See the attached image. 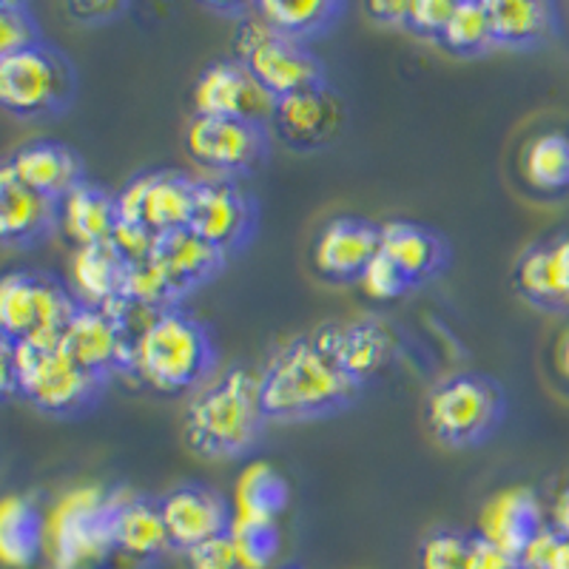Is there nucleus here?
Masks as SVG:
<instances>
[{
    "mask_svg": "<svg viewBox=\"0 0 569 569\" xmlns=\"http://www.w3.org/2000/svg\"><path fill=\"white\" fill-rule=\"evenodd\" d=\"M262 425V379L237 365L188 401L182 433L186 445L202 459H233L257 445Z\"/></svg>",
    "mask_w": 569,
    "mask_h": 569,
    "instance_id": "2",
    "label": "nucleus"
},
{
    "mask_svg": "<svg viewBox=\"0 0 569 569\" xmlns=\"http://www.w3.org/2000/svg\"><path fill=\"white\" fill-rule=\"evenodd\" d=\"M441 40H445L447 49H453L459 54H476L485 52L487 46H496L492 43L487 0H461V3H456V12L447 23Z\"/></svg>",
    "mask_w": 569,
    "mask_h": 569,
    "instance_id": "34",
    "label": "nucleus"
},
{
    "mask_svg": "<svg viewBox=\"0 0 569 569\" xmlns=\"http://www.w3.org/2000/svg\"><path fill=\"white\" fill-rule=\"evenodd\" d=\"M382 248L379 226L362 217H337L319 231L313 262L330 279H356L373 262Z\"/></svg>",
    "mask_w": 569,
    "mask_h": 569,
    "instance_id": "18",
    "label": "nucleus"
},
{
    "mask_svg": "<svg viewBox=\"0 0 569 569\" xmlns=\"http://www.w3.org/2000/svg\"><path fill=\"white\" fill-rule=\"evenodd\" d=\"M345 123V103L325 83L284 94L277 103L273 126L284 142L297 149H317L333 140Z\"/></svg>",
    "mask_w": 569,
    "mask_h": 569,
    "instance_id": "16",
    "label": "nucleus"
},
{
    "mask_svg": "<svg viewBox=\"0 0 569 569\" xmlns=\"http://www.w3.org/2000/svg\"><path fill=\"white\" fill-rule=\"evenodd\" d=\"M558 362H561L563 376H567V379H569V333H567V337H563V342H561V356H558Z\"/></svg>",
    "mask_w": 569,
    "mask_h": 569,
    "instance_id": "47",
    "label": "nucleus"
},
{
    "mask_svg": "<svg viewBox=\"0 0 569 569\" xmlns=\"http://www.w3.org/2000/svg\"><path fill=\"white\" fill-rule=\"evenodd\" d=\"M231 541L237 547L242 569H271L279 556V527L277 521H231Z\"/></svg>",
    "mask_w": 569,
    "mask_h": 569,
    "instance_id": "35",
    "label": "nucleus"
},
{
    "mask_svg": "<svg viewBox=\"0 0 569 569\" xmlns=\"http://www.w3.org/2000/svg\"><path fill=\"white\" fill-rule=\"evenodd\" d=\"M370 18H376L379 23H396V27H408V14H410V0H376L368 7Z\"/></svg>",
    "mask_w": 569,
    "mask_h": 569,
    "instance_id": "44",
    "label": "nucleus"
},
{
    "mask_svg": "<svg viewBox=\"0 0 569 569\" xmlns=\"http://www.w3.org/2000/svg\"><path fill=\"white\" fill-rule=\"evenodd\" d=\"M194 191L197 180L180 171H149V174L134 177L117 194V213L120 220L142 222L157 237H162V233L188 228Z\"/></svg>",
    "mask_w": 569,
    "mask_h": 569,
    "instance_id": "12",
    "label": "nucleus"
},
{
    "mask_svg": "<svg viewBox=\"0 0 569 569\" xmlns=\"http://www.w3.org/2000/svg\"><path fill=\"white\" fill-rule=\"evenodd\" d=\"M186 149L217 174H246L266 160L268 126L194 114L186 129Z\"/></svg>",
    "mask_w": 569,
    "mask_h": 569,
    "instance_id": "11",
    "label": "nucleus"
},
{
    "mask_svg": "<svg viewBox=\"0 0 569 569\" xmlns=\"http://www.w3.org/2000/svg\"><path fill=\"white\" fill-rule=\"evenodd\" d=\"M74 94V71L49 43L0 54V103L18 117L54 114Z\"/></svg>",
    "mask_w": 569,
    "mask_h": 569,
    "instance_id": "8",
    "label": "nucleus"
},
{
    "mask_svg": "<svg viewBox=\"0 0 569 569\" xmlns=\"http://www.w3.org/2000/svg\"><path fill=\"white\" fill-rule=\"evenodd\" d=\"M253 208L248 197L233 182L220 180H197L194 208L188 228L206 237L220 251H237L251 237Z\"/></svg>",
    "mask_w": 569,
    "mask_h": 569,
    "instance_id": "14",
    "label": "nucleus"
},
{
    "mask_svg": "<svg viewBox=\"0 0 569 569\" xmlns=\"http://www.w3.org/2000/svg\"><path fill=\"white\" fill-rule=\"evenodd\" d=\"M60 345L80 368L100 379H106L111 370H129L131 337L111 308L78 305V311L71 313L60 337Z\"/></svg>",
    "mask_w": 569,
    "mask_h": 569,
    "instance_id": "13",
    "label": "nucleus"
},
{
    "mask_svg": "<svg viewBox=\"0 0 569 569\" xmlns=\"http://www.w3.org/2000/svg\"><path fill=\"white\" fill-rule=\"evenodd\" d=\"M472 536L456 530H439L427 536L419 547V569H467Z\"/></svg>",
    "mask_w": 569,
    "mask_h": 569,
    "instance_id": "36",
    "label": "nucleus"
},
{
    "mask_svg": "<svg viewBox=\"0 0 569 569\" xmlns=\"http://www.w3.org/2000/svg\"><path fill=\"white\" fill-rule=\"evenodd\" d=\"M521 563L525 569H569V538L550 525L530 543Z\"/></svg>",
    "mask_w": 569,
    "mask_h": 569,
    "instance_id": "40",
    "label": "nucleus"
},
{
    "mask_svg": "<svg viewBox=\"0 0 569 569\" xmlns=\"http://www.w3.org/2000/svg\"><path fill=\"white\" fill-rule=\"evenodd\" d=\"M266 419L302 421L350 405L362 385L353 382L333 350V325L297 337L277 350L259 373Z\"/></svg>",
    "mask_w": 569,
    "mask_h": 569,
    "instance_id": "1",
    "label": "nucleus"
},
{
    "mask_svg": "<svg viewBox=\"0 0 569 569\" xmlns=\"http://www.w3.org/2000/svg\"><path fill=\"white\" fill-rule=\"evenodd\" d=\"M186 561L188 569H242L231 532H222V536L197 543L194 550L186 552Z\"/></svg>",
    "mask_w": 569,
    "mask_h": 569,
    "instance_id": "41",
    "label": "nucleus"
},
{
    "mask_svg": "<svg viewBox=\"0 0 569 569\" xmlns=\"http://www.w3.org/2000/svg\"><path fill=\"white\" fill-rule=\"evenodd\" d=\"M120 9H123L120 3H74V7H69V12L89 23V20H103L109 14H117Z\"/></svg>",
    "mask_w": 569,
    "mask_h": 569,
    "instance_id": "45",
    "label": "nucleus"
},
{
    "mask_svg": "<svg viewBox=\"0 0 569 569\" xmlns=\"http://www.w3.org/2000/svg\"><path fill=\"white\" fill-rule=\"evenodd\" d=\"M516 279L532 302L569 308V237L530 248L518 262Z\"/></svg>",
    "mask_w": 569,
    "mask_h": 569,
    "instance_id": "26",
    "label": "nucleus"
},
{
    "mask_svg": "<svg viewBox=\"0 0 569 569\" xmlns=\"http://www.w3.org/2000/svg\"><path fill=\"white\" fill-rule=\"evenodd\" d=\"M467 569H525V563H521L518 556H512V552L501 550V547L487 541V538L472 536Z\"/></svg>",
    "mask_w": 569,
    "mask_h": 569,
    "instance_id": "43",
    "label": "nucleus"
},
{
    "mask_svg": "<svg viewBox=\"0 0 569 569\" xmlns=\"http://www.w3.org/2000/svg\"><path fill=\"white\" fill-rule=\"evenodd\" d=\"M382 231V248L379 251L405 271L410 282H421L441 271L447 257L445 240L433 228L416 226L408 220H390L379 226Z\"/></svg>",
    "mask_w": 569,
    "mask_h": 569,
    "instance_id": "25",
    "label": "nucleus"
},
{
    "mask_svg": "<svg viewBox=\"0 0 569 569\" xmlns=\"http://www.w3.org/2000/svg\"><path fill=\"white\" fill-rule=\"evenodd\" d=\"M7 169L12 171L18 182L58 202L78 182H83V162H80L78 151L49 140L29 142V146L14 151L7 160Z\"/></svg>",
    "mask_w": 569,
    "mask_h": 569,
    "instance_id": "19",
    "label": "nucleus"
},
{
    "mask_svg": "<svg viewBox=\"0 0 569 569\" xmlns=\"http://www.w3.org/2000/svg\"><path fill=\"white\" fill-rule=\"evenodd\" d=\"M291 487L268 461H251L233 487V518L242 521H277L288 507Z\"/></svg>",
    "mask_w": 569,
    "mask_h": 569,
    "instance_id": "30",
    "label": "nucleus"
},
{
    "mask_svg": "<svg viewBox=\"0 0 569 569\" xmlns=\"http://www.w3.org/2000/svg\"><path fill=\"white\" fill-rule=\"evenodd\" d=\"M552 527L569 538V487L558 492L556 505H552Z\"/></svg>",
    "mask_w": 569,
    "mask_h": 569,
    "instance_id": "46",
    "label": "nucleus"
},
{
    "mask_svg": "<svg viewBox=\"0 0 569 569\" xmlns=\"http://www.w3.org/2000/svg\"><path fill=\"white\" fill-rule=\"evenodd\" d=\"M525 177L538 191L569 188V134L563 131L538 134L525 151Z\"/></svg>",
    "mask_w": 569,
    "mask_h": 569,
    "instance_id": "32",
    "label": "nucleus"
},
{
    "mask_svg": "<svg viewBox=\"0 0 569 569\" xmlns=\"http://www.w3.org/2000/svg\"><path fill=\"white\" fill-rule=\"evenodd\" d=\"M60 220V202L38 194L23 182L14 180L12 171L0 169V240L7 246H27L40 240Z\"/></svg>",
    "mask_w": 569,
    "mask_h": 569,
    "instance_id": "20",
    "label": "nucleus"
},
{
    "mask_svg": "<svg viewBox=\"0 0 569 569\" xmlns=\"http://www.w3.org/2000/svg\"><path fill=\"white\" fill-rule=\"evenodd\" d=\"M456 3L450 0H410L408 29L427 34V38H439L445 34L447 23L453 18Z\"/></svg>",
    "mask_w": 569,
    "mask_h": 569,
    "instance_id": "42",
    "label": "nucleus"
},
{
    "mask_svg": "<svg viewBox=\"0 0 569 569\" xmlns=\"http://www.w3.org/2000/svg\"><path fill=\"white\" fill-rule=\"evenodd\" d=\"M157 242H160V237H157L151 228L142 226V222L117 220L114 231H111L109 246L120 253V259H123L126 266H131V262H140V259L154 257Z\"/></svg>",
    "mask_w": 569,
    "mask_h": 569,
    "instance_id": "39",
    "label": "nucleus"
},
{
    "mask_svg": "<svg viewBox=\"0 0 569 569\" xmlns=\"http://www.w3.org/2000/svg\"><path fill=\"white\" fill-rule=\"evenodd\" d=\"M177 297L180 293H177L169 273L162 271V266L154 257L126 266L123 291H120L123 302L140 305V308H149V311H171Z\"/></svg>",
    "mask_w": 569,
    "mask_h": 569,
    "instance_id": "33",
    "label": "nucleus"
},
{
    "mask_svg": "<svg viewBox=\"0 0 569 569\" xmlns=\"http://www.w3.org/2000/svg\"><path fill=\"white\" fill-rule=\"evenodd\" d=\"M160 512L169 530L174 550H194L197 543L231 530L233 512H228L226 498L208 487L186 485L160 498Z\"/></svg>",
    "mask_w": 569,
    "mask_h": 569,
    "instance_id": "15",
    "label": "nucleus"
},
{
    "mask_svg": "<svg viewBox=\"0 0 569 569\" xmlns=\"http://www.w3.org/2000/svg\"><path fill=\"white\" fill-rule=\"evenodd\" d=\"M49 547V518L38 501L27 496H7L0 505V558L12 569H29Z\"/></svg>",
    "mask_w": 569,
    "mask_h": 569,
    "instance_id": "22",
    "label": "nucleus"
},
{
    "mask_svg": "<svg viewBox=\"0 0 569 569\" xmlns=\"http://www.w3.org/2000/svg\"><path fill=\"white\" fill-rule=\"evenodd\" d=\"M279 98L259 83L240 60H213L194 83V109L202 117H231L248 123H273Z\"/></svg>",
    "mask_w": 569,
    "mask_h": 569,
    "instance_id": "10",
    "label": "nucleus"
},
{
    "mask_svg": "<svg viewBox=\"0 0 569 569\" xmlns=\"http://www.w3.org/2000/svg\"><path fill=\"white\" fill-rule=\"evenodd\" d=\"M487 9L496 46H536L558 27L556 7L543 0H487Z\"/></svg>",
    "mask_w": 569,
    "mask_h": 569,
    "instance_id": "28",
    "label": "nucleus"
},
{
    "mask_svg": "<svg viewBox=\"0 0 569 569\" xmlns=\"http://www.w3.org/2000/svg\"><path fill=\"white\" fill-rule=\"evenodd\" d=\"M126 262L109 242L74 248L69 262L71 291L86 308H111L120 302Z\"/></svg>",
    "mask_w": 569,
    "mask_h": 569,
    "instance_id": "24",
    "label": "nucleus"
},
{
    "mask_svg": "<svg viewBox=\"0 0 569 569\" xmlns=\"http://www.w3.org/2000/svg\"><path fill=\"white\" fill-rule=\"evenodd\" d=\"M14 368L18 393L43 413L66 416L89 408L106 379L80 368L58 342L3 345Z\"/></svg>",
    "mask_w": 569,
    "mask_h": 569,
    "instance_id": "4",
    "label": "nucleus"
},
{
    "mask_svg": "<svg viewBox=\"0 0 569 569\" xmlns=\"http://www.w3.org/2000/svg\"><path fill=\"white\" fill-rule=\"evenodd\" d=\"M253 9L277 32L288 34L293 40L311 38V34L322 32L339 12L337 3H330V0H262Z\"/></svg>",
    "mask_w": 569,
    "mask_h": 569,
    "instance_id": "31",
    "label": "nucleus"
},
{
    "mask_svg": "<svg viewBox=\"0 0 569 569\" xmlns=\"http://www.w3.org/2000/svg\"><path fill=\"white\" fill-rule=\"evenodd\" d=\"M543 530V507L532 487H507L481 507L479 536L518 558L530 550V543Z\"/></svg>",
    "mask_w": 569,
    "mask_h": 569,
    "instance_id": "17",
    "label": "nucleus"
},
{
    "mask_svg": "<svg viewBox=\"0 0 569 569\" xmlns=\"http://www.w3.org/2000/svg\"><path fill=\"white\" fill-rule=\"evenodd\" d=\"M213 365V345L197 319L180 311H162L131 342L129 370L142 385L160 393L197 388Z\"/></svg>",
    "mask_w": 569,
    "mask_h": 569,
    "instance_id": "3",
    "label": "nucleus"
},
{
    "mask_svg": "<svg viewBox=\"0 0 569 569\" xmlns=\"http://www.w3.org/2000/svg\"><path fill=\"white\" fill-rule=\"evenodd\" d=\"M78 299L46 273L12 271L0 282V333L3 345L58 342Z\"/></svg>",
    "mask_w": 569,
    "mask_h": 569,
    "instance_id": "6",
    "label": "nucleus"
},
{
    "mask_svg": "<svg viewBox=\"0 0 569 569\" xmlns=\"http://www.w3.org/2000/svg\"><path fill=\"white\" fill-rule=\"evenodd\" d=\"M117 220H120L117 197H111L109 191L89 180L78 182L60 200V222H63L66 237L78 242V248L109 242Z\"/></svg>",
    "mask_w": 569,
    "mask_h": 569,
    "instance_id": "27",
    "label": "nucleus"
},
{
    "mask_svg": "<svg viewBox=\"0 0 569 569\" xmlns=\"http://www.w3.org/2000/svg\"><path fill=\"white\" fill-rule=\"evenodd\" d=\"M114 541L120 556L140 563H149L162 550H169L171 541L162 521L160 501L114 492Z\"/></svg>",
    "mask_w": 569,
    "mask_h": 569,
    "instance_id": "21",
    "label": "nucleus"
},
{
    "mask_svg": "<svg viewBox=\"0 0 569 569\" xmlns=\"http://www.w3.org/2000/svg\"><path fill=\"white\" fill-rule=\"evenodd\" d=\"M505 416V393L479 373L450 376L427 399V421L439 441L470 447L485 441Z\"/></svg>",
    "mask_w": 569,
    "mask_h": 569,
    "instance_id": "7",
    "label": "nucleus"
},
{
    "mask_svg": "<svg viewBox=\"0 0 569 569\" xmlns=\"http://www.w3.org/2000/svg\"><path fill=\"white\" fill-rule=\"evenodd\" d=\"M291 569H297V567H291Z\"/></svg>",
    "mask_w": 569,
    "mask_h": 569,
    "instance_id": "48",
    "label": "nucleus"
},
{
    "mask_svg": "<svg viewBox=\"0 0 569 569\" xmlns=\"http://www.w3.org/2000/svg\"><path fill=\"white\" fill-rule=\"evenodd\" d=\"M233 49H237V60L277 98L325 83L317 54L308 52L299 40L277 32L257 9H251V14L240 23Z\"/></svg>",
    "mask_w": 569,
    "mask_h": 569,
    "instance_id": "9",
    "label": "nucleus"
},
{
    "mask_svg": "<svg viewBox=\"0 0 569 569\" xmlns=\"http://www.w3.org/2000/svg\"><path fill=\"white\" fill-rule=\"evenodd\" d=\"M226 257V251L211 246L206 237H200L191 228L162 233L154 251V259L162 266V271L169 273L171 284H174L180 297L197 288V284L208 282L213 273L220 271Z\"/></svg>",
    "mask_w": 569,
    "mask_h": 569,
    "instance_id": "23",
    "label": "nucleus"
},
{
    "mask_svg": "<svg viewBox=\"0 0 569 569\" xmlns=\"http://www.w3.org/2000/svg\"><path fill=\"white\" fill-rule=\"evenodd\" d=\"M54 569H103L117 552L114 492L78 487L49 516Z\"/></svg>",
    "mask_w": 569,
    "mask_h": 569,
    "instance_id": "5",
    "label": "nucleus"
},
{
    "mask_svg": "<svg viewBox=\"0 0 569 569\" xmlns=\"http://www.w3.org/2000/svg\"><path fill=\"white\" fill-rule=\"evenodd\" d=\"M333 350L339 365L353 382L362 385L390 359L393 339L390 330L376 319H359L350 325H333Z\"/></svg>",
    "mask_w": 569,
    "mask_h": 569,
    "instance_id": "29",
    "label": "nucleus"
},
{
    "mask_svg": "<svg viewBox=\"0 0 569 569\" xmlns=\"http://www.w3.org/2000/svg\"><path fill=\"white\" fill-rule=\"evenodd\" d=\"M359 284H362V291L373 299H396L408 291V288H413V282L405 277V271L396 266L393 259L385 257L382 251L376 253L373 262L365 268V273L359 277Z\"/></svg>",
    "mask_w": 569,
    "mask_h": 569,
    "instance_id": "38",
    "label": "nucleus"
},
{
    "mask_svg": "<svg viewBox=\"0 0 569 569\" xmlns=\"http://www.w3.org/2000/svg\"><path fill=\"white\" fill-rule=\"evenodd\" d=\"M43 43L27 3L0 0V54H12L29 46Z\"/></svg>",
    "mask_w": 569,
    "mask_h": 569,
    "instance_id": "37",
    "label": "nucleus"
}]
</instances>
